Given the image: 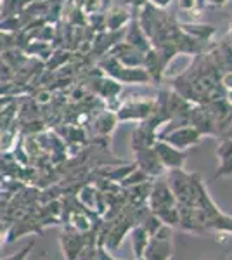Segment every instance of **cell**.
<instances>
[{"label": "cell", "mask_w": 232, "mask_h": 260, "mask_svg": "<svg viewBox=\"0 0 232 260\" xmlns=\"http://www.w3.org/2000/svg\"><path fill=\"white\" fill-rule=\"evenodd\" d=\"M151 234L144 225H136L132 231V243H134V250H136V258H141L144 253V248L147 246Z\"/></svg>", "instance_id": "5b68a950"}, {"label": "cell", "mask_w": 232, "mask_h": 260, "mask_svg": "<svg viewBox=\"0 0 232 260\" xmlns=\"http://www.w3.org/2000/svg\"><path fill=\"white\" fill-rule=\"evenodd\" d=\"M175 198L172 196L170 189H168L164 184H158L154 187L153 194H151V210L154 212V215L158 212L168 210V208H174Z\"/></svg>", "instance_id": "277c9868"}, {"label": "cell", "mask_w": 232, "mask_h": 260, "mask_svg": "<svg viewBox=\"0 0 232 260\" xmlns=\"http://www.w3.org/2000/svg\"><path fill=\"white\" fill-rule=\"evenodd\" d=\"M31 248H33V241H31V243H28L26 246H23L21 250H18L16 253L9 255V257L4 258V260H26L28 253H29V250H31Z\"/></svg>", "instance_id": "8992f818"}, {"label": "cell", "mask_w": 232, "mask_h": 260, "mask_svg": "<svg viewBox=\"0 0 232 260\" xmlns=\"http://www.w3.org/2000/svg\"><path fill=\"white\" fill-rule=\"evenodd\" d=\"M59 241H61L66 260H77L78 253L82 251V248L87 243V236H85V233H78V231H75L71 225H66L61 238H59Z\"/></svg>", "instance_id": "3957f363"}, {"label": "cell", "mask_w": 232, "mask_h": 260, "mask_svg": "<svg viewBox=\"0 0 232 260\" xmlns=\"http://www.w3.org/2000/svg\"><path fill=\"white\" fill-rule=\"evenodd\" d=\"M196 203H200V210L203 213V224L210 225V228L220 229V231H229L232 233V217L222 215L217 210V207L210 201V198L206 196V192L203 191V187L197 184V194H196Z\"/></svg>", "instance_id": "6da1fadb"}, {"label": "cell", "mask_w": 232, "mask_h": 260, "mask_svg": "<svg viewBox=\"0 0 232 260\" xmlns=\"http://www.w3.org/2000/svg\"><path fill=\"white\" fill-rule=\"evenodd\" d=\"M172 229L161 225L147 241L142 258L144 260H168L172 257Z\"/></svg>", "instance_id": "7a4b0ae2"}]
</instances>
